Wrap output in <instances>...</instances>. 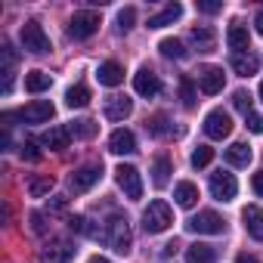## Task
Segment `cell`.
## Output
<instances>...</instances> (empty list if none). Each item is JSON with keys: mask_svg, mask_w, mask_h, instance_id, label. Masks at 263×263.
Segmentation results:
<instances>
[{"mask_svg": "<svg viewBox=\"0 0 263 263\" xmlns=\"http://www.w3.org/2000/svg\"><path fill=\"white\" fill-rule=\"evenodd\" d=\"M19 41H22V50L34 53V56H44V53L53 50V44H50V37H47V31H44L41 22H25L19 28Z\"/></svg>", "mask_w": 263, "mask_h": 263, "instance_id": "obj_1", "label": "cell"}, {"mask_svg": "<svg viewBox=\"0 0 263 263\" xmlns=\"http://www.w3.org/2000/svg\"><path fill=\"white\" fill-rule=\"evenodd\" d=\"M171 223H174V211H171L167 201H152V204L143 211V229H146L149 235L164 232Z\"/></svg>", "mask_w": 263, "mask_h": 263, "instance_id": "obj_2", "label": "cell"}, {"mask_svg": "<svg viewBox=\"0 0 263 263\" xmlns=\"http://www.w3.org/2000/svg\"><path fill=\"white\" fill-rule=\"evenodd\" d=\"M115 180H118L121 192H124L130 201H140V198H143V177H140V171H137L134 164H118Z\"/></svg>", "mask_w": 263, "mask_h": 263, "instance_id": "obj_3", "label": "cell"}, {"mask_svg": "<svg viewBox=\"0 0 263 263\" xmlns=\"http://www.w3.org/2000/svg\"><path fill=\"white\" fill-rule=\"evenodd\" d=\"M96 31H99V13H93V10H81L68 22V37H74V41H87Z\"/></svg>", "mask_w": 263, "mask_h": 263, "instance_id": "obj_4", "label": "cell"}, {"mask_svg": "<svg viewBox=\"0 0 263 263\" xmlns=\"http://www.w3.org/2000/svg\"><path fill=\"white\" fill-rule=\"evenodd\" d=\"M105 241H108L118 254H127V251H130V245H134V235H130L127 217H111L108 232H105Z\"/></svg>", "mask_w": 263, "mask_h": 263, "instance_id": "obj_5", "label": "cell"}, {"mask_svg": "<svg viewBox=\"0 0 263 263\" xmlns=\"http://www.w3.org/2000/svg\"><path fill=\"white\" fill-rule=\"evenodd\" d=\"M186 226H189V232H198V235H220L226 229V223L217 211H198Z\"/></svg>", "mask_w": 263, "mask_h": 263, "instance_id": "obj_6", "label": "cell"}, {"mask_svg": "<svg viewBox=\"0 0 263 263\" xmlns=\"http://www.w3.org/2000/svg\"><path fill=\"white\" fill-rule=\"evenodd\" d=\"M204 134H208L211 140H226V137L232 134V118H229L223 108L208 111V118H204Z\"/></svg>", "mask_w": 263, "mask_h": 263, "instance_id": "obj_7", "label": "cell"}, {"mask_svg": "<svg viewBox=\"0 0 263 263\" xmlns=\"http://www.w3.org/2000/svg\"><path fill=\"white\" fill-rule=\"evenodd\" d=\"M99 177H102V167H99V164L78 167V171L68 177V189H71V192H87V189H93V186L99 183Z\"/></svg>", "mask_w": 263, "mask_h": 263, "instance_id": "obj_8", "label": "cell"}, {"mask_svg": "<svg viewBox=\"0 0 263 263\" xmlns=\"http://www.w3.org/2000/svg\"><path fill=\"white\" fill-rule=\"evenodd\" d=\"M235 192H238V183H235L232 174H226V171L211 174V195H214L217 201H232Z\"/></svg>", "mask_w": 263, "mask_h": 263, "instance_id": "obj_9", "label": "cell"}, {"mask_svg": "<svg viewBox=\"0 0 263 263\" xmlns=\"http://www.w3.org/2000/svg\"><path fill=\"white\" fill-rule=\"evenodd\" d=\"M53 115H56V108H53L50 99H34V102H28V105L19 111V118H22L25 124H47Z\"/></svg>", "mask_w": 263, "mask_h": 263, "instance_id": "obj_10", "label": "cell"}, {"mask_svg": "<svg viewBox=\"0 0 263 263\" xmlns=\"http://www.w3.org/2000/svg\"><path fill=\"white\" fill-rule=\"evenodd\" d=\"M108 152H115V155H130V152H137V137H134V130L118 127L115 134L108 137Z\"/></svg>", "mask_w": 263, "mask_h": 263, "instance_id": "obj_11", "label": "cell"}, {"mask_svg": "<svg viewBox=\"0 0 263 263\" xmlns=\"http://www.w3.org/2000/svg\"><path fill=\"white\" fill-rule=\"evenodd\" d=\"M223 84H226V74H223V68H217V65H208V68H201V74H198V87H201V93H208V96H217V93L223 90Z\"/></svg>", "mask_w": 263, "mask_h": 263, "instance_id": "obj_12", "label": "cell"}, {"mask_svg": "<svg viewBox=\"0 0 263 263\" xmlns=\"http://www.w3.org/2000/svg\"><path fill=\"white\" fill-rule=\"evenodd\" d=\"M134 90L140 93V96H158V90H161V81H158V74L152 71V68H140L137 74H134Z\"/></svg>", "mask_w": 263, "mask_h": 263, "instance_id": "obj_13", "label": "cell"}, {"mask_svg": "<svg viewBox=\"0 0 263 263\" xmlns=\"http://www.w3.org/2000/svg\"><path fill=\"white\" fill-rule=\"evenodd\" d=\"M74 245H68V241H56V245H47L44 251H41V263H71L74 260Z\"/></svg>", "mask_w": 263, "mask_h": 263, "instance_id": "obj_14", "label": "cell"}, {"mask_svg": "<svg viewBox=\"0 0 263 263\" xmlns=\"http://www.w3.org/2000/svg\"><path fill=\"white\" fill-rule=\"evenodd\" d=\"M189 44H192L198 53H214V50H217V34H214V28H208V25H195V28L189 31Z\"/></svg>", "mask_w": 263, "mask_h": 263, "instance_id": "obj_15", "label": "cell"}, {"mask_svg": "<svg viewBox=\"0 0 263 263\" xmlns=\"http://www.w3.org/2000/svg\"><path fill=\"white\" fill-rule=\"evenodd\" d=\"M241 220H245L248 235H251V238H257V241H263V208L248 204V208L241 211Z\"/></svg>", "mask_w": 263, "mask_h": 263, "instance_id": "obj_16", "label": "cell"}, {"mask_svg": "<svg viewBox=\"0 0 263 263\" xmlns=\"http://www.w3.org/2000/svg\"><path fill=\"white\" fill-rule=\"evenodd\" d=\"M130 111H134V99H127V96H108L105 99V118L108 121H124V118H130Z\"/></svg>", "mask_w": 263, "mask_h": 263, "instance_id": "obj_17", "label": "cell"}, {"mask_svg": "<svg viewBox=\"0 0 263 263\" xmlns=\"http://www.w3.org/2000/svg\"><path fill=\"white\" fill-rule=\"evenodd\" d=\"M41 143L47 149H53V152H65L68 143H71V134H68V127H50L47 134L41 137Z\"/></svg>", "mask_w": 263, "mask_h": 263, "instance_id": "obj_18", "label": "cell"}, {"mask_svg": "<svg viewBox=\"0 0 263 263\" xmlns=\"http://www.w3.org/2000/svg\"><path fill=\"white\" fill-rule=\"evenodd\" d=\"M96 81H99L102 87H118V84L124 81V68H121L118 62H102V65L96 68Z\"/></svg>", "mask_w": 263, "mask_h": 263, "instance_id": "obj_19", "label": "cell"}, {"mask_svg": "<svg viewBox=\"0 0 263 263\" xmlns=\"http://www.w3.org/2000/svg\"><path fill=\"white\" fill-rule=\"evenodd\" d=\"M0 59H4V93H10L13 90V74H16V50L10 47V44H4L0 47Z\"/></svg>", "mask_w": 263, "mask_h": 263, "instance_id": "obj_20", "label": "cell"}, {"mask_svg": "<svg viewBox=\"0 0 263 263\" xmlns=\"http://www.w3.org/2000/svg\"><path fill=\"white\" fill-rule=\"evenodd\" d=\"M251 158H254V152H251L248 143H232V146L226 149V161H229L232 167H248Z\"/></svg>", "mask_w": 263, "mask_h": 263, "instance_id": "obj_21", "label": "cell"}, {"mask_svg": "<svg viewBox=\"0 0 263 263\" xmlns=\"http://www.w3.org/2000/svg\"><path fill=\"white\" fill-rule=\"evenodd\" d=\"M180 16H183V7H180V4H167L158 16H149V28H164V25H174Z\"/></svg>", "mask_w": 263, "mask_h": 263, "instance_id": "obj_22", "label": "cell"}, {"mask_svg": "<svg viewBox=\"0 0 263 263\" xmlns=\"http://www.w3.org/2000/svg\"><path fill=\"white\" fill-rule=\"evenodd\" d=\"M174 198H177L180 208H195V201H198V186L183 180V183L174 186Z\"/></svg>", "mask_w": 263, "mask_h": 263, "instance_id": "obj_23", "label": "cell"}, {"mask_svg": "<svg viewBox=\"0 0 263 263\" xmlns=\"http://www.w3.org/2000/svg\"><path fill=\"white\" fill-rule=\"evenodd\" d=\"M226 44L235 50V53H245L248 50V28L241 22H232L229 25V34H226Z\"/></svg>", "mask_w": 263, "mask_h": 263, "instance_id": "obj_24", "label": "cell"}, {"mask_svg": "<svg viewBox=\"0 0 263 263\" xmlns=\"http://www.w3.org/2000/svg\"><path fill=\"white\" fill-rule=\"evenodd\" d=\"M232 68L241 78H251V74H257V56L254 53H232Z\"/></svg>", "mask_w": 263, "mask_h": 263, "instance_id": "obj_25", "label": "cell"}, {"mask_svg": "<svg viewBox=\"0 0 263 263\" xmlns=\"http://www.w3.org/2000/svg\"><path fill=\"white\" fill-rule=\"evenodd\" d=\"M50 84H53V78L47 71H41V68H34V71L25 74V90L28 93H44V90H50Z\"/></svg>", "mask_w": 263, "mask_h": 263, "instance_id": "obj_26", "label": "cell"}, {"mask_svg": "<svg viewBox=\"0 0 263 263\" xmlns=\"http://www.w3.org/2000/svg\"><path fill=\"white\" fill-rule=\"evenodd\" d=\"M53 186H56V180H53L50 174L31 177V180H28V195H31V198H44V195H50V192H53Z\"/></svg>", "mask_w": 263, "mask_h": 263, "instance_id": "obj_27", "label": "cell"}, {"mask_svg": "<svg viewBox=\"0 0 263 263\" xmlns=\"http://www.w3.org/2000/svg\"><path fill=\"white\" fill-rule=\"evenodd\" d=\"M167 180H171V158L167 155H158L155 164H152V183L161 189V186H167Z\"/></svg>", "mask_w": 263, "mask_h": 263, "instance_id": "obj_28", "label": "cell"}, {"mask_svg": "<svg viewBox=\"0 0 263 263\" xmlns=\"http://www.w3.org/2000/svg\"><path fill=\"white\" fill-rule=\"evenodd\" d=\"M65 105H68V108H84V105H90V90H87L84 84H74V87L65 93Z\"/></svg>", "mask_w": 263, "mask_h": 263, "instance_id": "obj_29", "label": "cell"}, {"mask_svg": "<svg viewBox=\"0 0 263 263\" xmlns=\"http://www.w3.org/2000/svg\"><path fill=\"white\" fill-rule=\"evenodd\" d=\"M186 263H214V248L211 245H192V248H186Z\"/></svg>", "mask_w": 263, "mask_h": 263, "instance_id": "obj_30", "label": "cell"}, {"mask_svg": "<svg viewBox=\"0 0 263 263\" xmlns=\"http://www.w3.org/2000/svg\"><path fill=\"white\" fill-rule=\"evenodd\" d=\"M158 50H161L167 59H186V47H183L177 37H164V41L158 44Z\"/></svg>", "mask_w": 263, "mask_h": 263, "instance_id": "obj_31", "label": "cell"}, {"mask_svg": "<svg viewBox=\"0 0 263 263\" xmlns=\"http://www.w3.org/2000/svg\"><path fill=\"white\" fill-rule=\"evenodd\" d=\"M68 134L78 137V140H90V137H96V124L93 121H71L68 124Z\"/></svg>", "mask_w": 263, "mask_h": 263, "instance_id": "obj_32", "label": "cell"}, {"mask_svg": "<svg viewBox=\"0 0 263 263\" xmlns=\"http://www.w3.org/2000/svg\"><path fill=\"white\" fill-rule=\"evenodd\" d=\"M134 22H137V10H134V7H124V10L118 13V31H121V34H127L130 28H134Z\"/></svg>", "mask_w": 263, "mask_h": 263, "instance_id": "obj_33", "label": "cell"}, {"mask_svg": "<svg viewBox=\"0 0 263 263\" xmlns=\"http://www.w3.org/2000/svg\"><path fill=\"white\" fill-rule=\"evenodd\" d=\"M180 96H183L186 108L195 105V84H192V78H180Z\"/></svg>", "mask_w": 263, "mask_h": 263, "instance_id": "obj_34", "label": "cell"}, {"mask_svg": "<svg viewBox=\"0 0 263 263\" xmlns=\"http://www.w3.org/2000/svg\"><path fill=\"white\" fill-rule=\"evenodd\" d=\"M211 158H214V149H211V146H198V149L192 152V167H208Z\"/></svg>", "mask_w": 263, "mask_h": 263, "instance_id": "obj_35", "label": "cell"}, {"mask_svg": "<svg viewBox=\"0 0 263 263\" xmlns=\"http://www.w3.org/2000/svg\"><path fill=\"white\" fill-rule=\"evenodd\" d=\"M164 124H167V118H164V115H152L146 127L152 130V134H155V137H164V134H167V127H164Z\"/></svg>", "mask_w": 263, "mask_h": 263, "instance_id": "obj_36", "label": "cell"}, {"mask_svg": "<svg viewBox=\"0 0 263 263\" xmlns=\"http://www.w3.org/2000/svg\"><path fill=\"white\" fill-rule=\"evenodd\" d=\"M232 102H235V108H241L245 115H251V93H245V90H235Z\"/></svg>", "mask_w": 263, "mask_h": 263, "instance_id": "obj_37", "label": "cell"}, {"mask_svg": "<svg viewBox=\"0 0 263 263\" xmlns=\"http://www.w3.org/2000/svg\"><path fill=\"white\" fill-rule=\"evenodd\" d=\"M248 118V130H251V134H263V115H245Z\"/></svg>", "mask_w": 263, "mask_h": 263, "instance_id": "obj_38", "label": "cell"}, {"mask_svg": "<svg viewBox=\"0 0 263 263\" xmlns=\"http://www.w3.org/2000/svg\"><path fill=\"white\" fill-rule=\"evenodd\" d=\"M19 155H22L25 161H41V152H37V146H34V143H25Z\"/></svg>", "mask_w": 263, "mask_h": 263, "instance_id": "obj_39", "label": "cell"}, {"mask_svg": "<svg viewBox=\"0 0 263 263\" xmlns=\"http://www.w3.org/2000/svg\"><path fill=\"white\" fill-rule=\"evenodd\" d=\"M198 10H201V13H208V16H214V13H220V10H223V4H214V0H198Z\"/></svg>", "mask_w": 263, "mask_h": 263, "instance_id": "obj_40", "label": "cell"}, {"mask_svg": "<svg viewBox=\"0 0 263 263\" xmlns=\"http://www.w3.org/2000/svg\"><path fill=\"white\" fill-rule=\"evenodd\" d=\"M65 208H68V198H65V195H53L50 211H53V214H59V211H65Z\"/></svg>", "mask_w": 263, "mask_h": 263, "instance_id": "obj_41", "label": "cell"}, {"mask_svg": "<svg viewBox=\"0 0 263 263\" xmlns=\"http://www.w3.org/2000/svg\"><path fill=\"white\" fill-rule=\"evenodd\" d=\"M68 229L71 232H87V220L84 217H68Z\"/></svg>", "mask_w": 263, "mask_h": 263, "instance_id": "obj_42", "label": "cell"}, {"mask_svg": "<svg viewBox=\"0 0 263 263\" xmlns=\"http://www.w3.org/2000/svg\"><path fill=\"white\" fill-rule=\"evenodd\" d=\"M31 229H34V232H44V229H47V223H44V214H41V211H34V214H31Z\"/></svg>", "mask_w": 263, "mask_h": 263, "instance_id": "obj_43", "label": "cell"}, {"mask_svg": "<svg viewBox=\"0 0 263 263\" xmlns=\"http://www.w3.org/2000/svg\"><path fill=\"white\" fill-rule=\"evenodd\" d=\"M251 186H254V192H257V195H263V174H254Z\"/></svg>", "mask_w": 263, "mask_h": 263, "instance_id": "obj_44", "label": "cell"}, {"mask_svg": "<svg viewBox=\"0 0 263 263\" xmlns=\"http://www.w3.org/2000/svg\"><path fill=\"white\" fill-rule=\"evenodd\" d=\"M235 263H260V260H257L254 254H238V257H235Z\"/></svg>", "mask_w": 263, "mask_h": 263, "instance_id": "obj_45", "label": "cell"}, {"mask_svg": "<svg viewBox=\"0 0 263 263\" xmlns=\"http://www.w3.org/2000/svg\"><path fill=\"white\" fill-rule=\"evenodd\" d=\"M254 28H257V34H263V10L254 16Z\"/></svg>", "mask_w": 263, "mask_h": 263, "instance_id": "obj_46", "label": "cell"}, {"mask_svg": "<svg viewBox=\"0 0 263 263\" xmlns=\"http://www.w3.org/2000/svg\"><path fill=\"white\" fill-rule=\"evenodd\" d=\"M87 263H108V257H99V254H96V257H90Z\"/></svg>", "mask_w": 263, "mask_h": 263, "instance_id": "obj_47", "label": "cell"}, {"mask_svg": "<svg viewBox=\"0 0 263 263\" xmlns=\"http://www.w3.org/2000/svg\"><path fill=\"white\" fill-rule=\"evenodd\" d=\"M260 99H263V81H260Z\"/></svg>", "mask_w": 263, "mask_h": 263, "instance_id": "obj_48", "label": "cell"}]
</instances>
